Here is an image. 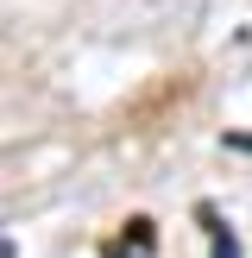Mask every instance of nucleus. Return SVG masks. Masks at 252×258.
<instances>
[{
    "mask_svg": "<svg viewBox=\"0 0 252 258\" xmlns=\"http://www.w3.org/2000/svg\"><path fill=\"white\" fill-rule=\"evenodd\" d=\"M151 246H158V233H151V221H133V233H120L107 246V258H151Z\"/></svg>",
    "mask_w": 252,
    "mask_h": 258,
    "instance_id": "f257e3e1",
    "label": "nucleus"
},
{
    "mask_svg": "<svg viewBox=\"0 0 252 258\" xmlns=\"http://www.w3.org/2000/svg\"><path fill=\"white\" fill-rule=\"evenodd\" d=\"M202 221H208V233H214V258H239V246H233V233H227V227L214 221L208 208H202Z\"/></svg>",
    "mask_w": 252,
    "mask_h": 258,
    "instance_id": "f03ea898",
    "label": "nucleus"
},
{
    "mask_svg": "<svg viewBox=\"0 0 252 258\" xmlns=\"http://www.w3.org/2000/svg\"><path fill=\"white\" fill-rule=\"evenodd\" d=\"M233 145H239V151H252V139H233Z\"/></svg>",
    "mask_w": 252,
    "mask_h": 258,
    "instance_id": "7ed1b4c3",
    "label": "nucleus"
}]
</instances>
